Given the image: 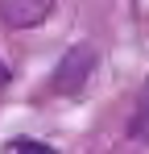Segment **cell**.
<instances>
[{
	"label": "cell",
	"instance_id": "277c9868",
	"mask_svg": "<svg viewBox=\"0 0 149 154\" xmlns=\"http://www.w3.org/2000/svg\"><path fill=\"white\" fill-rule=\"evenodd\" d=\"M17 154H54L46 146V142H21V146H17Z\"/></svg>",
	"mask_w": 149,
	"mask_h": 154
},
{
	"label": "cell",
	"instance_id": "7a4b0ae2",
	"mask_svg": "<svg viewBox=\"0 0 149 154\" xmlns=\"http://www.w3.org/2000/svg\"><path fill=\"white\" fill-rule=\"evenodd\" d=\"M54 13V0H0V21L8 29H37Z\"/></svg>",
	"mask_w": 149,
	"mask_h": 154
},
{
	"label": "cell",
	"instance_id": "6da1fadb",
	"mask_svg": "<svg viewBox=\"0 0 149 154\" xmlns=\"http://www.w3.org/2000/svg\"><path fill=\"white\" fill-rule=\"evenodd\" d=\"M95 63H99L95 46H87V42L71 46V50L58 58L54 75H50V92H54V96H79V92L91 83V75H95Z\"/></svg>",
	"mask_w": 149,
	"mask_h": 154
},
{
	"label": "cell",
	"instance_id": "3957f363",
	"mask_svg": "<svg viewBox=\"0 0 149 154\" xmlns=\"http://www.w3.org/2000/svg\"><path fill=\"white\" fill-rule=\"evenodd\" d=\"M128 133L133 137H149V83H145V92H141V100H137V112L128 121Z\"/></svg>",
	"mask_w": 149,
	"mask_h": 154
},
{
	"label": "cell",
	"instance_id": "5b68a950",
	"mask_svg": "<svg viewBox=\"0 0 149 154\" xmlns=\"http://www.w3.org/2000/svg\"><path fill=\"white\" fill-rule=\"evenodd\" d=\"M4 83H8V67L0 63V88H4Z\"/></svg>",
	"mask_w": 149,
	"mask_h": 154
}]
</instances>
